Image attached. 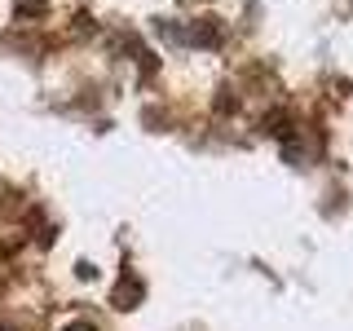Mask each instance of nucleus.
Instances as JSON below:
<instances>
[{
	"label": "nucleus",
	"mask_w": 353,
	"mask_h": 331,
	"mask_svg": "<svg viewBox=\"0 0 353 331\" xmlns=\"http://www.w3.org/2000/svg\"><path fill=\"white\" fill-rule=\"evenodd\" d=\"M66 331H93V327H84V323H75V327H66Z\"/></svg>",
	"instance_id": "nucleus-1"
}]
</instances>
